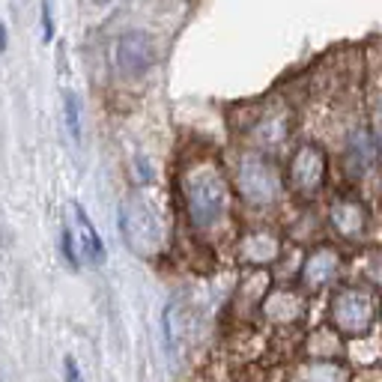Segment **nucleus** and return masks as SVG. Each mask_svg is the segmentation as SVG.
Wrapping results in <instances>:
<instances>
[{"instance_id":"obj_16","label":"nucleus","mask_w":382,"mask_h":382,"mask_svg":"<svg viewBox=\"0 0 382 382\" xmlns=\"http://www.w3.org/2000/svg\"><path fill=\"white\" fill-rule=\"evenodd\" d=\"M63 382H84L81 367H78V362L72 356L63 358Z\"/></svg>"},{"instance_id":"obj_8","label":"nucleus","mask_w":382,"mask_h":382,"mask_svg":"<svg viewBox=\"0 0 382 382\" xmlns=\"http://www.w3.org/2000/svg\"><path fill=\"white\" fill-rule=\"evenodd\" d=\"M341 251H335L332 245H320L307 254L305 266H302V275L299 281L305 286V293H316V290H326L332 286L335 278L341 275Z\"/></svg>"},{"instance_id":"obj_5","label":"nucleus","mask_w":382,"mask_h":382,"mask_svg":"<svg viewBox=\"0 0 382 382\" xmlns=\"http://www.w3.org/2000/svg\"><path fill=\"white\" fill-rule=\"evenodd\" d=\"M286 179H290V188L305 200L320 194L328 179V155L323 146L314 141L296 146L290 155V167H286Z\"/></svg>"},{"instance_id":"obj_17","label":"nucleus","mask_w":382,"mask_h":382,"mask_svg":"<svg viewBox=\"0 0 382 382\" xmlns=\"http://www.w3.org/2000/svg\"><path fill=\"white\" fill-rule=\"evenodd\" d=\"M42 39H45V42L54 39V15H51L48 0H45V3H42Z\"/></svg>"},{"instance_id":"obj_4","label":"nucleus","mask_w":382,"mask_h":382,"mask_svg":"<svg viewBox=\"0 0 382 382\" xmlns=\"http://www.w3.org/2000/svg\"><path fill=\"white\" fill-rule=\"evenodd\" d=\"M236 185L242 200H248L251 206H272L284 194V176L278 165L263 153H245L239 158Z\"/></svg>"},{"instance_id":"obj_18","label":"nucleus","mask_w":382,"mask_h":382,"mask_svg":"<svg viewBox=\"0 0 382 382\" xmlns=\"http://www.w3.org/2000/svg\"><path fill=\"white\" fill-rule=\"evenodd\" d=\"M3 48H6V27L0 24V51H3Z\"/></svg>"},{"instance_id":"obj_11","label":"nucleus","mask_w":382,"mask_h":382,"mask_svg":"<svg viewBox=\"0 0 382 382\" xmlns=\"http://www.w3.org/2000/svg\"><path fill=\"white\" fill-rule=\"evenodd\" d=\"M374 162H376L374 137H370L365 129L353 132V137H349V144H346V174L362 179L370 167H374Z\"/></svg>"},{"instance_id":"obj_14","label":"nucleus","mask_w":382,"mask_h":382,"mask_svg":"<svg viewBox=\"0 0 382 382\" xmlns=\"http://www.w3.org/2000/svg\"><path fill=\"white\" fill-rule=\"evenodd\" d=\"M63 114H66V129H69V137L75 144H81V102L75 93H63Z\"/></svg>"},{"instance_id":"obj_3","label":"nucleus","mask_w":382,"mask_h":382,"mask_svg":"<svg viewBox=\"0 0 382 382\" xmlns=\"http://www.w3.org/2000/svg\"><path fill=\"white\" fill-rule=\"evenodd\" d=\"M120 218H116V227L123 233V242L129 245L132 254L137 257H155L165 245V233H162V221L158 215L137 197H129L120 204Z\"/></svg>"},{"instance_id":"obj_6","label":"nucleus","mask_w":382,"mask_h":382,"mask_svg":"<svg viewBox=\"0 0 382 382\" xmlns=\"http://www.w3.org/2000/svg\"><path fill=\"white\" fill-rule=\"evenodd\" d=\"M328 227L344 242H362L370 230V209L353 194H337L328 206Z\"/></svg>"},{"instance_id":"obj_7","label":"nucleus","mask_w":382,"mask_h":382,"mask_svg":"<svg viewBox=\"0 0 382 382\" xmlns=\"http://www.w3.org/2000/svg\"><path fill=\"white\" fill-rule=\"evenodd\" d=\"M114 60H116V69L129 78H141L153 69L155 63V42L141 33V30H132V33H123L116 39V48H114Z\"/></svg>"},{"instance_id":"obj_2","label":"nucleus","mask_w":382,"mask_h":382,"mask_svg":"<svg viewBox=\"0 0 382 382\" xmlns=\"http://www.w3.org/2000/svg\"><path fill=\"white\" fill-rule=\"evenodd\" d=\"M379 316V296L374 286H341L328 305V320L341 337H365Z\"/></svg>"},{"instance_id":"obj_1","label":"nucleus","mask_w":382,"mask_h":382,"mask_svg":"<svg viewBox=\"0 0 382 382\" xmlns=\"http://www.w3.org/2000/svg\"><path fill=\"white\" fill-rule=\"evenodd\" d=\"M183 200L185 215L194 230H212L230 215L233 191L224 171L218 165H194L183 174Z\"/></svg>"},{"instance_id":"obj_12","label":"nucleus","mask_w":382,"mask_h":382,"mask_svg":"<svg viewBox=\"0 0 382 382\" xmlns=\"http://www.w3.org/2000/svg\"><path fill=\"white\" fill-rule=\"evenodd\" d=\"M281 254V242L272 236V233H263V230H254L242 239L239 245V257L251 263V266H266L275 257Z\"/></svg>"},{"instance_id":"obj_19","label":"nucleus","mask_w":382,"mask_h":382,"mask_svg":"<svg viewBox=\"0 0 382 382\" xmlns=\"http://www.w3.org/2000/svg\"><path fill=\"white\" fill-rule=\"evenodd\" d=\"M96 3H108V0H96Z\"/></svg>"},{"instance_id":"obj_10","label":"nucleus","mask_w":382,"mask_h":382,"mask_svg":"<svg viewBox=\"0 0 382 382\" xmlns=\"http://www.w3.org/2000/svg\"><path fill=\"white\" fill-rule=\"evenodd\" d=\"M263 311L275 323H296L305 316V293L299 290H272L263 299Z\"/></svg>"},{"instance_id":"obj_13","label":"nucleus","mask_w":382,"mask_h":382,"mask_svg":"<svg viewBox=\"0 0 382 382\" xmlns=\"http://www.w3.org/2000/svg\"><path fill=\"white\" fill-rule=\"evenodd\" d=\"M293 382H349V370L332 358H311L296 370Z\"/></svg>"},{"instance_id":"obj_15","label":"nucleus","mask_w":382,"mask_h":382,"mask_svg":"<svg viewBox=\"0 0 382 382\" xmlns=\"http://www.w3.org/2000/svg\"><path fill=\"white\" fill-rule=\"evenodd\" d=\"M63 254H66V263H69V266L78 269L81 257H78V248H75V239H72V230H69V227L63 230Z\"/></svg>"},{"instance_id":"obj_9","label":"nucleus","mask_w":382,"mask_h":382,"mask_svg":"<svg viewBox=\"0 0 382 382\" xmlns=\"http://www.w3.org/2000/svg\"><path fill=\"white\" fill-rule=\"evenodd\" d=\"M72 212H75V227L72 230V239H75V248H78V257L87 263V266H105V260H108V251H105V242L99 236V230L93 227V221L87 218V212H84L81 204H72Z\"/></svg>"}]
</instances>
